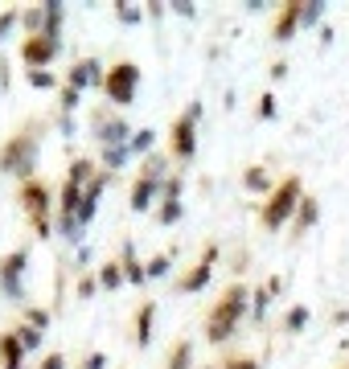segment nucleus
Here are the masks:
<instances>
[{"label":"nucleus","instance_id":"obj_1","mask_svg":"<svg viewBox=\"0 0 349 369\" xmlns=\"http://www.w3.org/2000/svg\"><path fill=\"white\" fill-rule=\"evenodd\" d=\"M247 308H251V291H247V284L226 287V291H222V300L214 303L210 320H206V341H210V345H222V341H231Z\"/></svg>","mask_w":349,"mask_h":369},{"label":"nucleus","instance_id":"obj_2","mask_svg":"<svg viewBox=\"0 0 349 369\" xmlns=\"http://www.w3.org/2000/svg\"><path fill=\"white\" fill-rule=\"evenodd\" d=\"M300 202H304V189H300V177H288V181H280V184H275V189H271V197H267V205H263V230H267V234L283 230L288 222L296 218Z\"/></svg>","mask_w":349,"mask_h":369},{"label":"nucleus","instance_id":"obj_3","mask_svg":"<svg viewBox=\"0 0 349 369\" xmlns=\"http://www.w3.org/2000/svg\"><path fill=\"white\" fill-rule=\"evenodd\" d=\"M34 165H37V128L17 132L4 152H0V172H13L21 181H34Z\"/></svg>","mask_w":349,"mask_h":369},{"label":"nucleus","instance_id":"obj_4","mask_svg":"<svg viewBox=\"0 0 349 369\" xmlns=\"http://www.w3.org/2000/svg\"><path fill=\"white\" fill-rule=\"evenodd\" d=\"M21 209L29 214L37 238H50V189L37 181H21Z\"/></svg>","mask_w":349,"mask_h":369},{"label":"nucleus","instance_id":"obj_5","mask_svg":"<svg viewBox=\"0 0 349 369\" xmlns=\"http://www.w3.org/2000/svg\"><path fill=\"white\" fill-rule=\"evenodd\" d=\"M136 86H140V66L136 62H116V66L107 70L103 90H107V99L116 103V107H132Z\"/></svg>","mask_w":349,"mask_h":369},{"label":"nucleus","instance_id":"obj_6","mask_svg":"<svg viewBox=\"0 0 349 369\" xmlns=\"http://www.w3.org/2000/svg\"><path fill=\"white\" fill-rule=\"evenodd\" d=\"M198 115H201V103H193L185 115H177L173 123V135H168V148L177 160H189L193 152H198Z\"/></svg>","mask_w":349,"mask_h":369},{"label":"nucleus","instance_id":"obj_7","mask_svg":"<svg viewBox=\"0 0 349 369\" xmlns=\"http://www.w3.org/2000/svg\"><path fill=\"white\" fill-rule=\"evenodd\" d=\"M58 50H62V41H50L46 33L25 37V41H21V62H25L29 70H50V62L58 58Z\"/></svg>","mask_w":349,"mask_h":369},{"label":"nucleus","instance_id":"obj_8","mask_svg":"<svg viewBox=\"0 0 349 369\" xmlns=\"http://www.w3.org/2000/svg\"><path fill=\"white\" fill-rule=\"evenodd\" d=\"M25 267H29V251L25 246L0 259V287H4L9 300H21V275H25Z\"/></svg>","mask_w":349,"mask_h":369},{"label":"nucleus","instance_id":"obj_9","mask_svg":"<svg viewBox=\"0 0 349 369\" xmlns=\"http://www.w3.org/2000/svg\"><path fill=\"white\" fill-rule=\"evenodd\" d=\"M132 128H128V119L123 115H95V140H99L103 148H116V144H132Z\"/></svg>","mask_w":349,"mask_h":369},{"label":"nucleus","instance_id":"obj_10","mask_svg":"<svg viewBox=\"0 0 349 369\" xmlns=\"http://www.w3.org/2000/svg\"><path fill=\"white\" fill-rule=\"evenodd\" d=\"M66 83L74 86V90H86V86H103V83H107V70H103L95 58H83V62H74V66H70Z\"/></svg>","mask_w":349,"mask_h":369},{"label":"nucleus","instance_id":"obj_11","mask_svg":"<svg viewBox=\"0 0 349 369\" xmlns=\"http://www.w3.org/2000/svg\"><path fill=\"white\" fill-rule=\"evenodd\" d=\"M214 259H218V246H206L201 263L189 271V275H185L181 284H177V291H201V287L210 284V275H214Z\"/></svg>","mask_w":349,"mask_h":369},{"label":"nucleus","instance_id":"obj_12","mask_svg":"<svg viewBox=\"0 0 349 369\" xmlns=\"http://www.w3.org/2000/svg\"><path fill=\"white\" fill-rule=\"evenodd\" d=\"M300 13H304V0H288V4H280V17H275V41H292V33H296V25H300Z\"/></svg>","mask_w":349,"mask_h":369},{"label":"nucleus","instance_id":"obj_13","mask_svg":"<svg viewBox=\"0 0 349 369\" xmlns=\"http://www.w3.org/2000/svg\"><path fill=\"white\" fill-rule=\"evenodd\" d=\"M79 209H83V184L66 181L58 189V218H79Z\"/></svg>","mask_w":349,"mask_h":369},{"label":"nucleus","instance_id":"obj_14","mask_svg":"<svg viewBox=\"0 0 349 369\" xmlns=\"http://www.w3.org/2000/svg\"><path fill=\"white\" fill-rule=\"evenodd\" d=\"M152 324H156V303H140V312H136V345L140 349L152 345Z\"/></svg>","mask_w":349,"mask_h":369},{"label":"nucleus","instance_id":"obj_15","mask_svg":"<svg viewBox=\"0 0 349 369\" xmlns=\"http://www.w3.org/2000/svg\"><path fill=\"white\" fill-rule=\"evenodd\" d=\"M316 218H320V205H316V197H304L296 209V218H292V234H308L316 226Z\"/></svg>","mask_w":349,"mask_h":369},{"label":"nucleus","instance_id":"obj_16","mask_svg":"<svg viewBox=\"0 0 349 369\" xmlns=\"http://www.w3.org/2000/svg\"><path fill=\"white\" fill-rule=\"evenodd\" d=\"M156 197H161V184H156V181H144V177H140V181L132 184V209H136V214H144Z\"/></svg>","mask_w":349,"mask_h":369},{"label":"nucleus","instance_id":"obj_17","mask_svg":"<svg viewBox=\"0 0 349 369\" xmlns=\"http://www.w3.org/2000/svg\"><path fill=\"white\" fill-rule=\"evenodd\" d=\"M41 33L50 37V41H58V33H62V4L58 0H46V29Z\"/></svg>","mask_w":349,"mask_h":369},{"label":"nucleus","instance_id":"obj_18","mask_svg":"<svg viewBox=\"0 0 349 369\" xmlns=\"http://www.w3.org/2000/svg\"><path fill=\"white\" fill-rule=\"evenodd\" d=\"M168 160L165 156H144V172H140V177H144V181H156V184H165L168 177Z\"/></svg>","mask_w":349,"mask_h":369},{"label":"nucleus","instance_id":"obj_19","mask_svg":"<svg viewBox=\"0 0 349 369\" xmlns=\"http://www.w3.org/2000/svg\"><path fill=\"white\" fill-rule=\"evenodd\" d=\"M123 275H128V284H144V279H148V267H140V263H136L132 242L123 246Z\"/></svg>","mask_w":349,"mask_h":369},{"label":"nucleus","instance_id":"obj_20","mask_svg":"<svg viewBox=\"0 0 349 369\" xmlns=\"http://www.w3.org/2000/svg\"><path fill=\"white\" fill-rule=\"evenodd\" d=\"M193 365V345L189 341H177L173 353H168V369H189Z\"/></svg>","mask_w":349,"mask_h":369},{"label":"nucleus","instance_id":"obj_21","mask_svg":"<svg viewBox=\"0 0 349 369\" xmlns=\"http://www.w3.org/2000/svg\"><path fill=\"white\" fill-rule=\"evenodd\" d=\"M128 156H132V148L128 144H116V148H103V168L107 172H116V168L128 165Z\"/></svg>","mask_w":349,"mask_h":369},{"label":"nucleus","instance_id":"obj_22","mask_svg":"<svg viewBox=\"0 0 349 369\" xmlns=\"http://www.w3.org/2000/svg\"><path fill=\"white\" fill-rule=\"evenodd\" d=\"M181 214H185L181 202H161V209H156V222H161V226H177V222H181Z\"/></svg>","mask_w":349,"mask_h":369},{"label":"nucleus","instance_id":"obj_23","mask_svg":"<svg viewBox=\"0 0 349 369\" xmlns=\"http://www.w3.org/2000/svg\"><path fill=\"white\" fill-rule=\"evenodd\" d=\"M25 29H29V37H37L41 29H46V4H37V9H25Z\"/></svg>","mask_w":349,"mask_h":369},{"label":"nucleus","instance_id":"obj_24","mask_svg":"<svg viewBox=\"0 0 349 369\" xmlns=\"http://www.w3.org/2000/svg\"><path fill=\"white\" fill-rule=\"evenodd\" d=\"M79 99H83V90H74L70 83H62V86H58V103H62V115L79 111Z\"/></svg>","mask_w":349,"mask_h":369},{"label":"nucleus","instance_id":"obj_25","mask_svg":"<svg viewBox=\"0 0 349 369\" xmlns=\"http://www.w3.org/2000/svg\"><path fill=\"white\" fill-rule=\"evenodd\" d=\"M123 279H128V275H123V267H119V263H107V267L99 271V284L107 287V291H116V287L123 284Z\"/></svg>","mask_w":349,"mask_h":369},{"label":"nucleus","instance_id":"obj_26","mask_svg":"<svg viewBox=\"0 0 349 369\" xmlns=\"http://www.w3.org/2000/svg\"><path fill=\"white\" fill-rule=\"evenodd\" d=\"M243 184H247V189H255V193H263V189H267V168L251 165L247 172H243Z\"/></svg>","mask_w":349,"mask_h":369},{"label":"nucleus","instance_id":"obj_27","mask_svg":"<svg viewBox=\"0 0 349 369\" xmlns=\"http://www.w3.org/2000/svg\"><path fill=\"white\" fill-rule=\"evenodd\" d=\"M152 144H156V132L140 128V132L132 135V144H128V148H132V152H144V156H152Z\"/></svg>","mask_w":349,"mask_h":369},{"label":"nucleus","instance_id":"obj_28","mask_svg":"<svg viewBox=\"0 0 349 369\" xmlns=\"http://www.w3.org/2000/svg\"><path fill=\"white\" fill-rule=\"evenodd\" d=\"M267 300H271V287H255V296H251V312H255V320L267 316Z\"/></svg>","mask_w":349,"mask_h":369},{"label":"nucleus","instance_id":"obj_29","mask_svg":"<svg viewBox=\"0 0 349 369\" xmlns=\"http://www.w3.org/2000/svg\"><path fill=\"white\" fill-rule=\"evenodd\" d=\"M25 78H29V86H37V90H54V86H58V78H54L50 70H29Z\"/></svg>","mask_w":349,"mask_h":369},{"label":"nucleus","instance_id":"obj_30","mask_svg":"<svg viewBox=\"0 0 349 369\" xmlns=\"http://www.w3.org/2000/svg\"><path fill=\"white\" fill-rule=\"evenodd\" d=\"M58 234L66 238V242H79V238H83V226H79V218H58Z\"/></svg>","mask_w":349,"mask_h":369},{"label":"nucleus","instance_id":"obj_31","mask_svg":"<svg viewBox=\"0 0 349 369\" xmlns=\"http://www.w3.org/2000/svg\"><path fill=\"white\" fill-rule=\"evenodd\" d=\"M320 13H325V4H320V0H304V13H300V25H316V21H320Z\"/></svg>","mask_w":349,"mask_h":369},{"label":"nucleus","instance_id":"obj_32","mask_svg":"<svg viewBox=\"0 0 349 369\" xmlns=\"http://www.w3.org/2000/svg\"><path fill=\"white\" fill-rule=\"evenodd\" d=\"M304 324H308V308H292L288 320H283V328H288V333H300Z\"/></svg>","mask_w":349,"mask_h":369},{"label":"nucleus","instance_id":"obj_33","mask_svg":"<svg viewBox=\"0 0 349 369\" xmlns=\"http://www.w3.org/2000/svg\"><path fill=\"white\" fill-rule=\"evenodd\" d=\"M17 336H21V345H25V353H34L37 345H41V336H46V333H37V328L25 324V328H17Z\"/></svg>","mask_w":349,"mask_h":369},{"label":"nucleus","instance_id":"obj_34","mask_svg":"<svg viewBox=\"0 0 349 369\" xmlns=\"http://www.w3.org/2000/svg\"><path fill=\"white\" fill-rule=\"evenodd\" d=\"M21 21V13L17 9H4V13H0V41H4V37L13 33V25H17Z\"/></svg>","mask_w":349,"mask_h":369},{"label":"nucleus","instance_id":"obj_35","mask_svg":"<svg viewBox=\"0 0 349 369\" xmlns=\"http://www.w3.org/2000/svg\"><path fill=\"white\" fill-rule=\"evenodd\" d=\"M25 320H29V328H37V333H46V324H50V316L41 308H25Z\"/></svg>","mask_w":349,"mask_h":369},{"label":"nucleus","instance_id":"obj_36","mask_svg":"<svg viewBox=\"0 0 349 369\" xmlns=\"http://www.w3.org/2000/svg\"><path fill=\"white\" fill-rule=\"evenodd\" d=\"M161 275H168V254H156L148 263V279H161Z\"/></svg>","mask_w":349,"mask_h":369},{"label":"nucleus","instance_id":"obj_37","mask_svg":"<svg viewBox=\"0 0 349 369\" xmlns=\"http://www.w3.org/2000/svg\"><path fill=\"white\" fill-rule=\"evenodd\" d=\"M119 9V21H123V25H136V21H140V4H116Z\"/></svg>","mask_w":349,"mask_h":369},{"label":"nucleus","instance_id":"obj_38","mask_svg":"<svg viewBox=\"0 0 349 369\" xmlns=\"http://www.w3.org/2000/svg\"><path fill=\"white\" fill-rule=\"evenodd\" d=\"M259 119H275V95H263V99H259Z\"/></svg>","mask_w":349,"mask_h":369},{"label":"nucleus","instance_id":"obj_39","mask_svg":"<svg viewBox=\"0 0 349 369\" xmlns=\"http://www.w3.org/2000/svg\"><path fill=\"white\" fill-rule=\"evenodd\" d=\"M222 369H259V361H251V357H231Z\"/></svg>","mask_w":349,"mask_h":369},{"label":"nucleus","instance_id":"obj_40","mask_svg":"<svg viewBox=\"0 0 349 369\" xmlns=\"http://www.w3.org/2000/svg\"><path fill=\"white\" fill-rule=\"evenodd\" d=\"M41 369H66V357H62V353H46Z\"/></svg>","mask_w":349,"mask_h":369},{"label":"nucleus","instance_id":"obj_41","mask_svg":"<svg viewBox=\"0 0 349 369\" xmlns=\"http://www.w3.org/2000/svg\"><path fill=\"white\" fill-rule=\"evenodd\" d=\"M95 287H99V279H95V275H83V279H79V296H91Z\"/></svg>","mask_w":349,"mask_h":369},{"label":"nucleus","instance_id":"obj_42","mask_svg":"<svg viewBox=\"0 0 349 369\" xmlns=\"http://www.w3.org/2000/svg\"><path fill=\"white\" fill-rule=\"evenodd\" d=\"M103 365H107V357H103V353H91V357L83 361V369H103Z\"/></svg>","mask_w":349,"mask_h":369},{"label":"nucleus","instance_id":"obj_43","mask_svg":"<svg viewBox=\"0 0 349 369\" xmlns=\"http://www.w3.org/2000/svg\"><path fill=\"white\" fill-rule=\"evenodd\" d=\"M168 9L181 13V17H193V4H189V0H177V4H168Z\"/></svg>","mask_w":349,"mask_h":369},{"label":"nucleus","instance_id":"obj_44","mask_svg":"<svg viewBox=\"0 0 349 369\" xmlns=\"http://www.w3.org/2000/svg\"><path fill=\"white\" fill-rule=\"evenodd\" d=\"M201 369H218V365H201Z\"/></svg>","mask_w":349,"mask_h":369},{"label":"nucleus","instance_id":"obj_45","mask_svg":"<svg viewBox=\"0 0 349 369\" xmlns=\"http://www.w3.org/2000/svg\"><path fill=\"white\" fill-rule=\"evenodd\" d=\"M345 369H349V365H345Z\"/></svg>","mask_w":349,"mask_h":369}]
</instances>
